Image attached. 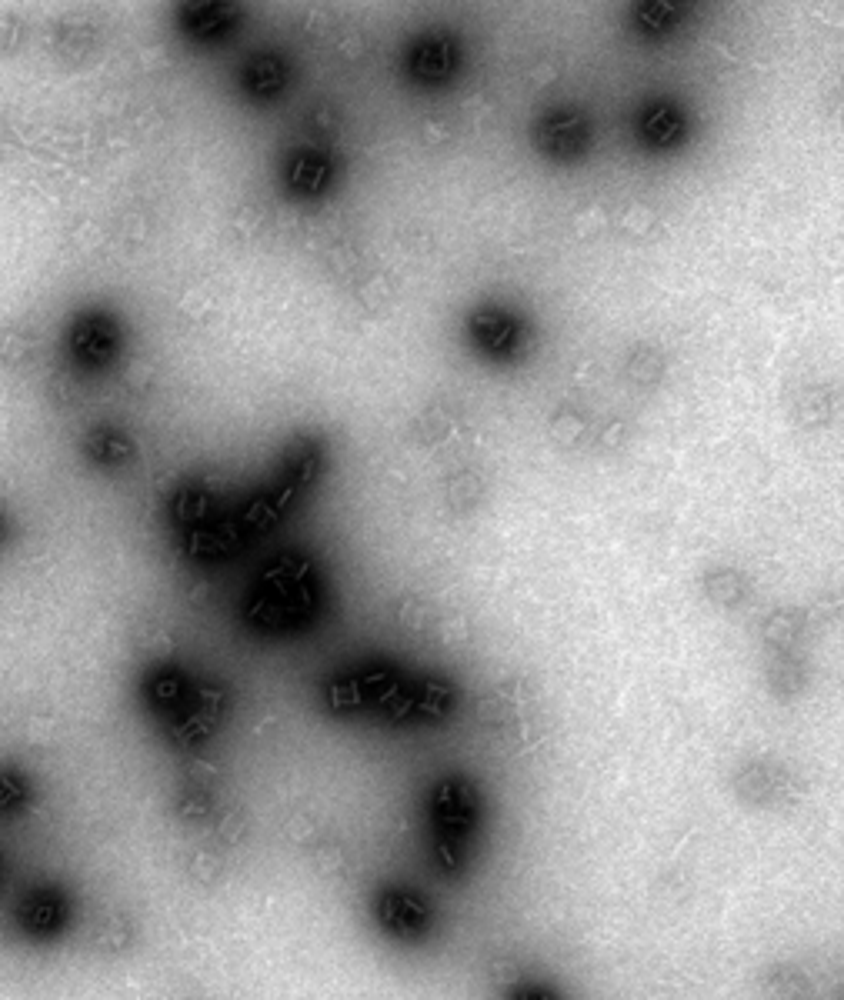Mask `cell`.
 Segmentation results:
<instances>
[{
	"label": "cell",
	"mask_w": 844,
	"mask_h": 1000,
	"mask_svg": "<svg viewBox=\"0 0 844 1000\" xmlns=\"http://www.w3.org/2000/svg\"><path fill=\"white\" fill-rule=\"evenodd\" d=\"M541 140H544V150H548V154L574 157V154H581L584 144H588V127H584L581 117L558 114V117H548L541 124Z\"/></svg>",
	"instance_id": "cell-1"
},
{
	"label": "cell",
	"mask_w": 844,
	"mask_h": 1000,
	"mask_svg": "<svg viewBox=\"0 0 844 1000\" xmlns=\"http://www.w3.org/2000/svg\"><path fill=\"white\" fill-rule=\"evenodd\" d=\"M451 44L448 40H428V44H421L414 50V74H421V77H444L451 70Z\"/></svg>",
	"instance_id": "cell-2"
},
{
	"label": "cell",
	"mask_w": 844,
	"mask_h": 1000,
	"mask_svg": "<svg viewBox=\"0 0 844 1000\" xmlns=\"http://www.w3.org/2000/svg\"><path fill=\"white\" fill-rule=\"evenodd\" d=\"M474 334H478L481 344H488L491 350H511L514 340H518L511 320L504 317V314H494V310L474 317Z\"/></svg>",
	"instance_id": "cell-3"
},
{
	"label": "cell",
	"mask_w": 844,
	"mask_h": 1000,
	"mask_svg": "<svg viewBox=\"0 0 844 1000\" xmlns=\"http://www.w3.org/2000/svg\"><path fill=\"white\" fill-rule=\"evenodd\" d=\"M678 114L671 107H654L648 117H644V134H648L654 144H668V140L678 137Z\"/></svg>",
	"instance_id": "cell-4"
},
{
	"label": "cell",
	"mask_w": 844,
	"mask_h": 1000,
	"mask_svg": "<svg viewBox=\"0 0 844 1000\" xmlns=\"http://www.w3.org/2000/svg\"><path fill=\"white\" fill-rule=\"evenodd\" d=\"M294 184L301 190H321L327 184V164L321 157H301L294 164Z\"/></svg>",
	"instance_id": "cell-5"
},
{
	"label": "cell",
	"mask_w": 844,
	"mask_h": 1000,
	"mask_svg": "<svg viewBox=\"0 0 844 1000\" xmlns=\"http://www.w3.org/2000/svg\"><path fill=\"white\" fill-rule=\"evenodd\" d=\"M254 70H261V80H254V90H261V94H267V90H274L277 84H281V77H271V70H277V64H271V60H264V64H257Z\"/></svg>",
	"instance_id": "cell-6"
}]
</instances>
